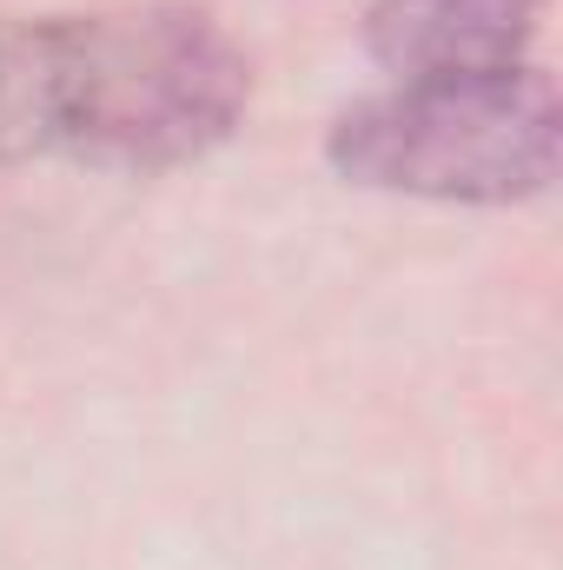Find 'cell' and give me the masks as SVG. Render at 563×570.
<instances>
[{"instance_id":"3","label":"cell","mask_w":563,"mask_h":570,"mask_svg":"<svg viewBox=\"0 0 563 570\" xmlns=\"http://www.w3.org/2000/svg\"><path fill=\"white\" fill-rule=\"evenodd\" d=\"M544 0H372L365 47L392 80L504 73L531 60Z\"/></svg>"},{"instance_id":"1","label":"cell","mask_w":563,"mask_h":570,"mask_svg":"<svg viewBox=\"0 0 563 570\" xmlns=\"http://www.w3.org/2000/svg\"><path fill=\"white\" fill-rule=\"evenodd\" d=\"M253 60L172 0L120 13H53V153L107 173H172L239 134Z\"/></svg>"},{"instance_id":"2","label":"cell","mask_w":563,"mask_h":570,"mask_svg":"<svg viewBox=\"0 0 563 570\" xmlns=\"http://www.w3.org/2000/svg\"><path fill=\"white\" fill-rule=\"evenodd\" d=\"M557 80L544 67L392 80L385 94L352 100L325 159L345 186L437 199V206H517L557 179Z\"/></svg>"},{"instance_id":"4","label":"cell","mask_w":563,"mask_h":570,"mask_svg":"<svg viewBox=\"0 0 563 570\" xmlns=\"http://www.w3.org/2000/svg\"><path fill=\"white\" fill-rule=\"evenodd\" d=\"M53 159V20H0V166Z\"/></svg>"}]
</instances>
